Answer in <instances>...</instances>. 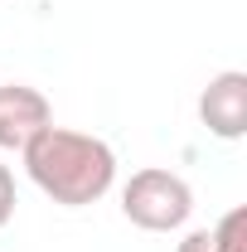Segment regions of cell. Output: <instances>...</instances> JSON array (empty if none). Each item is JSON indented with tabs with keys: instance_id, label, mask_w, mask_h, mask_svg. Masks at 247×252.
Wrapping results in <instances>:
<instances>
[{
	"instance_id": "cell-2",
	"label": "cell",
	"mask_w": 247,
	"mask_h": 252,
	"mask_svg": "<svg viewBox=\"0 0 247 252\" xmlns=\"http://www.w3.org/2000/svg\"><path fill=\"white\" fill-rule=\"evenodd\" d=\"M122 209H126V219L136 223V228H146V233H170V228H180V223L189 219L194 194H189V185L175 170L146 165V170H136V175L126 180Z\"/></svg>"
},
{
	"instance_id": "cell-5",
	"label": "cell",
	"mask_w": 247,
	"mask_h": 252,
	"mask_svg": "<svg viewBox=\"0 0 247 252\" xmlns=\"http://www.w3.org/2000/svg\"><path fill=\"white\" fill-rule=\"evenodd\" d=\"M209 238H214V252H247V209L233 204Z\"/></svg>"
},
{
	"instance_id": "cell-6",
	"label": "cell",
	"mask_w": 247,
	"mask_h": 252,
	"mask_svg": "<svg viewBox=\"0 0 247 252\" xmlns=\"http://www.w3.org/2000/svg\"><path fill=\"white\" fill-rule=\"evenodd\" d=\"M10 214H15V180H10V170L0 165V228L10 223Z\"/></svg>"
},
{
	"instance_id": "cell-7",
	"label": "cell",
	"mask_w": 247,
	"mask_h": 252,
	"mask_svg": "<svg viewBox=\"0 0 247 252\" xmlns=\"http://www.w3.org/2000/svg\"><path fill=\"white\" fill-rule=\"evenodd\" d=\"M180 252H214V238H209V228H199V233H189L185 243H180Z\"/></svg>"
},
{
	"instance_id": "cell-3",
	"label": "cell",
	"mask_w": 247,
	"mask_h": 252,
	"mask_svg": "<svg viewBox=\"0 0 247 252\" xmlns=\"http://www.w3.org/2000/svg\"><path fill=\"white\" fill-rule=\"evenodd\" d=\"M199 117L223 141H238L247 131V73L243 68H228V73L209 78V88L199 93Z\"/></svg>"
},
{
	"instance_id": "cell-4",
	"label": "cell",
	"mask_w": 247,
	"mask_h": 252,
	"mask_svg": "<svg viewBox=\"0 0 247 252\" xmlns=\"http://www.w3.org/2000/svg\"><path fill=\"white\" fill-rule=\"evenodd\" d=\"M49 122H54V112L39 88H25V83L0 88V146L5 151H25Z\"/></svg>"
},
{
	"instance_id": "cell-1",
	"label": "cell",
	"mask_w": 247,
	"mask_h": 252,
	"mask_svg": "<svg viewBox=\"0 0 247 252\" xmlns=\"http://www.w3.org/2000/svg\"><path fill=\"white\" fill-rule=\"evenodd\" d=\"M25 156V170L30 180L54 204H68V209H83L102 199L112 189V175H117V156L107 141H97L88 131H73V126H44L30 146L20 151Z\"/></svg>"
}]
</instances>
